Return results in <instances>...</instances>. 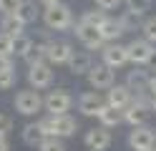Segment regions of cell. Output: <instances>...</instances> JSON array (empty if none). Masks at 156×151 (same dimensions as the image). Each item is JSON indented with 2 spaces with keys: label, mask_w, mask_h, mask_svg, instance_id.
Segmentation results:
<instances>
[{
  "label": "cell",
  "mask_w": 156,
  "mask_h": 151,
  "mask_svg": "<svg viewBox=\"0 0 156 151\" xmlns=\"http://www.w3.org/2000/svg\"><path fill=\"white\" fill-rule=\"evenodd\" d=\"M8 149H10V144H8V136L0 134V151H8Z\"/></svg>",
  "instance_id": "obj_34"
},
{
  "label": "cell",
  "mask_w": 156,
  "mask_h": 151,
  "mask_svg": "<svg viewBox=\"0 0 156 151\" xmlns=\"http://www.w3.org/2000/svg\"><path fill=\"white\" fill-rule=\"evenodd\" d=\"M131 101H133V91L129 86H111L108 88V96H106V103H111L116 108H126V106H131Z\"/></svg>",
  "instance_id": "obj_15"
},
{
  "label": "cell",
  "mask_w": 156,
  "mask_h": 151,
  "mask_svg": "<svg viewBox=\"0 0 156 151\" xmlns=\"http://www.w3.org/2000/svg\"><path fill=\"white\" fill-rule=\"evenodd\" d=\"M151 108H154V113H156V96H151Z\"/></svg>",
  "instance_id": "obj_37"
},
{
  "label": "cell",
  "mask_w": 156,
  "mask_h": 151,
  "mask_svg": "<svg viewBox=\"0 0 156 151\" xmlns=\"http://www.w3.org/2000/svg\"><path fill=\"white\" fill-rule=\"evenodd\" d=\"M123 113H126V124H131V126H144L146 121L151 118L154 108H151L149 101L133 98V101H131V106H126V108H123Z\"/></svg>",
  "instance_id": "obj_5"
},
{
  "label": "cell",
  "mask_w": 156,
  "mask_h": 151,
  "mask_svg": "<svg viewBox=\"0 0 156 151\" xmlns=\"http://www.w3.org/2000/svg\"><path fill=\"white\" fill-rule=\"evenodd\" d=\"M45 138V131H43V126H41V121L38 124H28L25 128H23V144L25 146H41V141Z\"/></svg>",
  "instance_id": "obj_19"
},
{
  "label": "cell",
  "mask_w": 156,
  "mask_h": 151,
  "mask_svg": "<svg viewBox=\"0 0 156 151\" xmlns=\"http://www.w3.org/2000/svg\"><path fill=\"white\" fill-rule=\"evenodd\" d=\"M129 3V10H133V13H139V15H144L146 10L151 8V0H126Z\"/></svg>",
  "instance_id": "obj_30"
},
{
  "label": "cell",
  "mask_w": 156,
  "mask_h": 151,
  "mask_svg": "<svg viewBox=\"0 0 156 151\" xmlns=\"http://www.w3.org/2000/svg\"><path fill=\"white\" fill-rule=\"evenodd\" d=\"M98 121H101L103 126L113 128V126H119L121 121H126V113H123V108H116V106H111V103H106V106L98 111Z\"/></svg>",
  "instance_id": "obj_16"
},
{
  "label": "cell",
  "mask_w": 156,
  "mask_h": 151,
  "mask_svg": "<svg viewBox=\"0 0 156 151\" xmlns=\"http://www.w3.org/2000/svg\"><path fill=\"white\" fill-rule=\"evenodd\" d=\"M41 5H55V3H61V0H38Z\"/></svg>",
  "instance_id": "obj_36"
},
{
  "label": "cell",
  "mask_w": 156,
  "mask_h": 151,
  "mask_svg": "<svg viewBox=\"0 0 156 151\" xmlns=\"http://www.w3.org/2000/svg\"><path fill=\"white\" fill-rule=\"evenodd\" d=\"M81 20H83V23H91V25H101L103 20H106V10H103V8H98V10H88V13L81 15Z\"/></svg>",
  "instance_id": "obj_26"
},
{
  "label": "cell",
  "mask_w": 156,
  "mask_h": 151,
  "mask_svg": "<svg viewBox=\"0 0 156 151\" xmlns=\"http://www.w3.org/2000/svg\"><path fill=\"white\" fill-rule=\"evenodd\" d=\"M106 106V101L101 98L98 91H86V93L78 98V111L83 116H98V111Z\"/></svg>",
  "instance_id": "obj_12"
},
{
  "label": "cell",
  "mask_w": 156,
  "mask_h": 151,
  "mask_svg": "<svg viewBox=\"0 0 156 151\" xmlns=\"http://www.w3.org/2000/svg\"><path fill=\"white\" fill-rule=\"evenodd\" d=\"M43 23L48 30H68L73 25V13L66 3H55V5H45L43 10Z\"/></svg>",
  "instance_id": "obj_2"
},
{
  "label": "cell",
  "mask_w": 156,
  "mask_h": 151,
  "mask_svg": "<svg viewBox=\"0 0 156 151\" xmlns=\"http://www.w3.org/2000/svg\"><path fill=\"white\" fill-rule=\"evenodd\" d=\"M10 131H13V118L8 116V113H0V134L8 136Z\"/></svg>",
  "instance_id": "obj_32"
},
{
  "label": "cell",
  "mask_w": 156,
  "mask_h": 151,
  "mask_svg": "<svg viewBox=\"0 0 156 151\" xmlns=\"http://www.w3.org/2000/svg\"><path fill=\"white\" fill-rule=\"evenodd\" d=\"M129 146L133 151H144V149H151L156 146V134H154V128L149 126H133V131L129 134Z\"/></svg>",
  "instance_id": "obj_8"
},
{
  "label": "cell",
  "mask_w": 156,
  "mask_h": 151,
  "mask_svg": "<svg viewBox=\"0 0 156 151\" xmlns=\"http://www.w3.org/2000/svg\"><path fill=\"white\" fill-rule=\"evenodd\" d=\"M68 68H71L73 76H83V73H88L93 68V60H91L88 53H73L71 60H68Z\"/></svg>",
  "instance_id": "obj_18"
},
{
  "label": "cell",
  "mask_w": 156,
  "mask_h": 151,
  "mask_svg": "<svg viewBox=\"0 0 156 151\" xmlns=\"http://www.w3.org/2000/svg\"><path fill=\"white\" fill-rule=\"evenodd\" d=\"M73 106V96L68 93V88H55L45 96V111L48 113H68Z\"/></svg>",
  "instance_id": "obj_7"
},
{
  "label": "cell",
  "mask_w": 156,
  "mask_h": 151,
  "mask_svg": "<svg viewBox=\"0 0 156 151\" xmlns=\"http://www.w3.org/2000/svg\"><path fill=\"white\" fill-rule=\"evenodd\" d=\"M141 30H144V38L151 40V43H156V18H149L141 23Z\"/></svg>",
  "instance_id": "obj_28"
},
{
  "label": "cell",
  "mask_w": 156,
  "mask_h": 151,
  "mask_svg": "<svg viewBox=\"0 0 156 151\" xmlns=\"http://www.w3.org/2000/svg\"><path fill=\"white\" fill-rule=\"evenodd\" d=\"M126 48H129V60H131L133 66H146V63H151V60H154V43H151V40H146V38L131 40Z\"/></svg>",
  "instance_id": "obj_6"
},
{
  "label": "cell",
  "mask_w": 156,
  "mask_h": 151,
  "mask_svg": "<svg viewBox=\"0 0 156 151\" xmlns=\"http://www.w3.org/2000/svg\"><path fill=\"white\" fill-rule=\"evenodd\" d=\"M41 126L45 131V136H61V138H68L78 131V121L68 113H51L48 118L41 121Z\"/></svg>",
  "instance_id": "obj_1"
},
{
  "label": "cell",
  "mask_w": 156,
  "mask_h": 151,
  "mask_svg": "<svg viewBox=\"0 0 156 151\" xmlns=\"http://www.w3.org/2000/svg\"><path fill=\"white\" fill-rule=\"evenodd\" d=\"M23 28H25V23L18 15H5L3 18V23H0V30L3 33H8V35H23Z\"/></svg>",
  "instance_id": "obj_22"
},
{
  "label": "cell",
  "mask_w": 156,
  "mask_h": 151,
  "mask_svg": "<svg viewBox=\"0 0 156 151\" xmlns=\"http://www.w3.org/2000/svg\"><path fill=\"white\" fill-rule=\"evenodd\" d=\"M76 35H78V40H81L88 50H98L106 43V38L101 35V28L98 25H91V23H83V20L76 25Z\"/></svg>",
  "instance_id": "obj_4"
},
{
  "label": "cell",
  "mask_w": 156,
  "mask_h": 151,
  "mask_svg": "<svg viewBox=\"0 0 156 151\" xmlns=\"http://www.w3.org/2000/svg\"><path fill=\"white\" fill-rule=\"evenodd\" d=\"M144 151H156V146H151V149H144Z\"/></svg>",
  "instance_id": "obj_38"
},
{
  "label": "cell",
  "mask_w": 156,
  "mask_h": 151,
  "mask_svg": "<svg viewBox=\"0 0 156 151\" xmlns=\"http://www.w3.org/2000/svg\"><path fill=\"white\" fill-rule=\"evenodd\" d=\"M149 88H151V96H156V76H151V83H149Z\"/></svg>",
  "instance_id": "obj_35"
},
{
  "label": "cell",
  "mask_w": 156,
  "mask_h": 151,
  "mask_svg": "<svg viewBox=\"0 0 156 151\" xmlns=\"http://www.w3.org/2000/svg\"><path fill=\"white\" fill-rule=\"evenodd\" d=\"M73 56V48L71 43H66V40H53V43H48V63H53V66H63L68 63Z\"/></svg>",
  "instance_id": "obj_14"
},
{
  "label": "cell",
  "mask_w": 156,
  "mask_h": 151,
  "mask_svg": "<svg viewBox=\"0 0 156 151\" xmlns=\"http://www.w3.org/2000/svg\"><path fill=\"white\" fill-rule=\"evenodd\" d=\"M15 68H5V70H0V91H8V88H13L15 86Z\"/></svg>",
  "instance_id": "obj_25"
},
{
  "label": "cell",
  "mask_w": 156,
  "mask_h": 151,
  "mask_svg": "<svg viewBox=\"0 0 156 151\" xmlns=\"http://www.w3.org/2000/svg\"><path fill=\"white\" fill-rule=\"evenodd\" d=\"M139 18H141L139 13H133V10H126V13H123V15L119 18V20H121L123 30H126V33H129V30H133V28H136V23H139Z\"/></svg>",
  "instance_id": "obj_27"
},
{
  "label": "cell",
  "mask_w": 156,
  "mask_h": 151,
  "mask_svg": "<svg viewBox=\"0 0 156 151\" xmlns=\"http://www.w3.org/2000/svg\"><path fill=\"white\" fill-rule=\"evenodd\" d=\"M23 0H0V10H3V15H13L18 8H20Z\"/></svg>",
  "instance_id": "obj_31"
},
{
  "label": "cell",
  "mask_w": 156,
  "mask_h": 151,
  "mask_svg": "<svg viewBox=\"0 0 156 151\" xmlns=\"http://www.w3.org/2000/svg\"><path fill=\"white\" fill-rule=\"evenodd\" d=\"M28 81H30L33 88H48L53 83V70H51V63L43 60V63H33L30 70H28Z\"/></svg>",
  "instance_id": "obj_10"
},
{
  "label": "cell",
  "mask_w": 156,
  "mask_h": 151,
  "mask_svg": "<svg viewBox=\"0 0 156 151\" xmlns=\"http://www.w3.org/2000/svg\"><path fill=\"white\" fill-rule=\"evenodd\" d=\"M121 0H96V8H103V10H113Z\"/></svg>",
  "instance_id": "obj_33"
},
{
  "label": "cell",
  "mask_w": 156,
  "mask_h": 151,
  "mask_svg": "<svg viewBox=\"0 0 156 151\" xmlns=\"http://www.w3.org/2000/svg\"><path fill=\"white\" fill-rule=\"evenodd\" d=\"M30 45H33V40L28 38L25 33H23V35H15V38H13V56H20V58H23Z\"/></svg>",
  "instance_id": "obj_24"
},
{
  "label": "cell",
  "mask_w": 156,
  "mask_h": 151,
  "mask_svg": "<svg viewBox=\"0 0 156 151\" xmlns=\"http://www.w3.org/2000/svg\"><path fill=\"white\" fill-rule=\"evenodd\" d=\"M86 146L93 149V151H106L111 146V131L108 126H98V128H88L86 131Z\"/></svg>",
  "instance_id": "obj_11"
},
{
  "label": "cell",
  "mask_w": 156,
  "mask_h": 151,
  "mask_svg": "<svg viewBox=\"0 0 156 151\" xmlns=\"http://www.w3.org/2000/svg\"><path fill=\"white\" fill-rule=\"evenodd\" d=\"M13 106H15L18 113H23V116H33V113H38V111L45 106V98H41L38 88L18 91V93H15V101H13Z\"/></svg>",
  "instance_id": "obj_3"
},
{
  "label": "cell",
  "mask_w": 156,
  "mask_h": 151,
  "mask_svg": "<svg viewBox=\"0 0 156 151\" xmlns=\"http://www.w3.org/2000/svg\"><path fill=\"white\" fill-rule=\"evenodd\" d=\"M23 60L28 66L33 63H43V60H48V43H33L30 48H28V53L23 56Z\"/></svg>",
  "instance_id": "obj_20"
},
{
  "label": "cell",
  "mask_w": 156,
  "mask_h": 151,
  "mask_svg": "<svg viewBox=\"0 0 156 151\" xmlns=\"http://www.w3.org/2000/svg\"><path fill=\"white\" fill-rule=\"evenodd\" d=\"M91 151H93V149H91Z\"/></svg>",
  "instance_id": "obj_39"
},
{
  "label": "cell",
  "mask_w": 156,
  "mask_h": 151,
  "mask_svg": "<svg viewBox=\"0 0 156 151\" xmlns=\"http://www.w3.org/2000/svg\"><path fill=\"white\" fill-rule=\"evenodd\" d=\"M38 151H66V144L61 136H45L38 146Z\"/></svg>",
  "instance_id": "obj_23"
},
{
  "label": "cell",
  "mask_w": 156,
  "mask_h": 151,
  "mask_svg": "<svg viewBox=\"0 0 156 151\" xmlns=\"http://www.w3.org/2000/svg\"><path fill=\"white\" fill-rule=\"evenodd\" d=\"M0 56H13V35L0 30Z\"/></svg>",
  "instance_id": "obj_29"
},
{
  "label": "cell",
  "mask_w": 156,
  "mask_h": 151,
  "mask_svg": "<svg viewBox=\"0 0 156 151\" xmlns=\"http://www.w3.org/2000/svg\"><path fill=\"white\" fill-rule=\"evenodd\" d=\"M101 53H103V63H108L111 68H121V66L129 63V48H126V45L108 43Z\"/></svg>",
  "instance_id": "obj_13"
},
{
  "label": "cell",
  "mask_w": 156,
  "mask_h": 151,
  "mask_svg": "<svg viewBox=\"0 0 156 151\" xmlns=\"http://www.w3.org/2000/svg\"><path fill=\"white\" fill-rule=\"evenodd\" d=\"M88 83L91 88L101 91V88H111L113 86V68L108 63H98L88 70Z\"/></svg>",
  "instance_id": "obj_9"
},
{
  "label": "cell",
  "mask_w": 156,
  "mask_h": 151,
  "mask_svg": "<svg viewBox=\"0 0 156 151\" xmlns=\"http://www.w3.org/2000/svg\"><path fill=\"white\" fill-rule=\"evenodd\" d=\"M98 28H101V35L106 38V43H116V40H119V38L126 33L119 18H106Z\"/></svg>",
  "instance_id": "obj_17"
},
{
  "label": "cell",
  "mask_w": 156,
  "mask_h": 151,
  "mask_svg": "<svg viewBox=\"0 0 156 151\" xmlns=\"http://www.w3.org/2000/svg\"><path fill=\"white\" fill-rule=\"evenodd\" d=\"M35 3H38V0H23L20 8H18L13 15H18L25 25H28V23H35V18H38V5H35Z\"/></svg>",
  "instance_id": "obj_21"
}]
</instances>
